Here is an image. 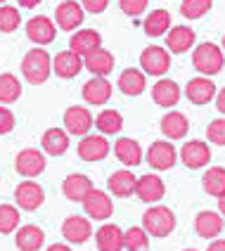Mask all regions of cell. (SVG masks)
I'll return each mask as SVG.
<instances>
[{"label":"cell","instance_id":"1","mask_svg":"<svg viewBox=\"0 0 225 251\" xmlns=\"http://www.w3.org/2000/svg\"><path fill=\"white\" fill-rule=\"evenodd\" d=\"M50 74H52V57L48 55V50L33 48V50H28L24 55V59H22V76L31 85L45 83L50 78Z\"/></svg>","mask_w":225,"mask_h":251},{"label":"cell","instance_id":"2","mask_svg":"<svg viewBox=\"0 0 225 251\" xmlns=\"http://www.w3.org/2000/svg\"><path fill=\"white\" fill-rule=\"evenodd\" d=\"M142 227L150 237H169L175 230V213L164 204H154V206H150L145 211Z\"/></svg>","mask_w":225,"mask_h":251},{"label":"cell","instance_id":"3","mask_svg":"<svg viewBox=\"0 0 225 251\" xmlns=\"http://www.w3.org/2000/svg\"><path fill=\"white\" fill-rule=\"evenodd\" d=\"M192 64L201 76H216L225 64V52L216 43H201L192 52Z\"/></svg>","mask_w":225,"mask_h":251},{"label":"cell","instance_id":"4","mask_svg":"<svg viewBox=\"0 0 225 251\" xmlns=\"http://www.w3.org/2000/svg\"><path fill=\"white\" fill-rule=\"evenodd\" d=\"M81 204H83L88 218H93V221H107V218H112V213H114L112 197L107 195V192H102V190H98V187H93L83 197Z\"/></svg>","mask_w":225,"mask_h":251},{"label":"cell","instance_id":"5","mask_svg":"<svg viewBox=\"0 0 225 251\" xmlns=\"http://www.w3.org/2000/svg\"><path fill=\"white\" fill-rule=\"evenodd\" d=\"M26 36L31 43H36L38 48H43V45H50V43L55 41L57 26L50 17L38 14V17H31L26 22Z\"/></svg>","mask_w":225,"mask_h":251},{"label":"cell","instance_id":"6","mask_svg":"<svg viewBox=\"0 0 225 251\" xmlns=\"http://www.w3.org/2000/svg\"><path fill=\"white\" fill-rule=\"evenodd\" d=\"M95 126V119L88 107H69L64 112V130L69 135H76V138H83L90 133V128Z\"/></svg>","mask_w":225,"mask_h":251},{"label":"cell","instance_id":"7","mask_svg":"<svg viewBox=\"0 0 225 251\" xmlns=\"http://www.w3.org/2000/svg\"><path fill=\"white\" fill-rule=\"evenodd\" d=\"M14 201H17V209L22 211H36L43 206V201H45V192H43V187L38 182L33 180H24L17 185V190H14Z\"/></svg>","mask_w":225,"mask_h":251},{"label":"cell","instance_id":"8","mask_svg":"<svg viewBox=\"0 0 225 251\" xmlns=\"http://www.w3.org/2000/svg\"><path fill=\"white\" fill-rule=\"evenodd\" d=\"M85 10L76 2V0H64L59 2L55 10V26H59L62 31H76L83 24Z\"/></svg>","mask_w":225,"mask_h":251},{"label":"cell","instance_id":"9","mask_svg":"<svg viewBox=\"0 0 225 251\" xmlns=\"http://www.w3.org/2000/svg\"><path fill=\"white\" fill-rule=\"evenodd\" d=\"M145 159H147V164L154 168V171H169V168H173V164H175L178 152H175V147H173L171 142H166V140H156V142L150 145Z\"/></svg>","mask_w":225,"mask_h":251},{"label":"cell","instance_id":"10","mask_svg":"<svg viewBox=\"0 0 225 251\" xmlns=\"http://www.w3.org/2000/svg\"><path fill=\"white\" fill-rule=\"evenodd\" d=\"M140 67L145 69V74H150V76H164L171 67L169 50H164V48H159V45L145 48L140 55Z\"/></svg>","mask_w":225,"mask_h":251},{"label":"cell","instance_id":"11","mask_svg":"<svg viewBox=\"0 0 225 251\" xmlns=\"http://www.w3.org/2000/svg\"><path fill=\"white\" fill-rule=\"evenodd\" d=\"M14 168L24 178H36V176H41L45 171V154L41 150H33V147L22 150L17 154V159H14Z\"/></svg>","mask_w":225,"mask_h":251},{"label":"cell","instance_id":"12","mask_svg":"<svg viewBox=\"0 0 225 251\" xmlns=\"http://www.w3.org/2000/svg\"><path fill=\"white\" fill-rule=\"evenodd\" d=\"M112 152V145H109V140L104 138V135H83V140L78 142V156L83 159V161H102L107 154Z\"/></svg>","mask_w":225,"mask_h":251},{"label":"cell","instance_id":"13","mask_svg":"<svg viewBox=\"0 0 225 251\" xmlns=\"http://www.w3.org/2000/svg\"><path fill=\"white\" fill-rule=\"evenodd\" d=\"M135 195L140 197V201L145 204H156V201H161L164 195H166V185L164 180L154 176V173H145L138 178V187H135Z\"/></svg>","mask_w":225,"mask_h":251},{"label":"cell","instance_id":"14","mask_svg":"<svg viewBox=\"0 0 225 251\" xmlns=\"http://www.w3.org/2000/svg\"><path fill=\"white\" fill-rule=\"evenodd\" d=\"M62 237L69 244H83V242L93 237V225L83 216H69L62 223Z\"/></svg>","mask_w":225,"mask_h":251},{"label":"cell","instance_id":"15","mask_svg":"<svg viewBox=\"0 0 225 251\" xmlns=\"http://www.w3.org/2000/svg\"><path fill=\"white\" fill-rule=\"evenodd\" d=\"M180 159H183L185 166L192 168V171H195V168H204L211 161V147H209L206 142H201V140H192V142L183 145Z\"/></svg>","mask_w":225,"mask_h":251},{"label":"cell","instance_id":"16","mask_svg":"<svg viewBox=\"0 0 225 251\" xmlns=\"http://www.w3.org/2000/svg\"><path fill=\"white\" fill-rule=\"evenodd\" d=\"M225 227L223 216L218 211H199L197 218H195V230H197L199 237L204 239H216Z\"/></svg>","mask_w":225,"mask_h":251},{"label":"cell","instance_id":"17","mask_svg":"<svg viewBox=\"0 0 225 251\" xmlns=\"http://www.w3.org/2000/svg\"><path fill=\"white\" fill-rule=\"evenodd\" d=\"M112 90H114V85L107 81V76H93V78L83 85V100L88 104L100 107V104H107V102H109Z\"/></svg>","mask_w":225,"mask_h":251},{"label":"cell","instance_id":"18","mask_svg":"<svg viewBox=\"0 0 225 251\" xmlns=\"http://www.w3.org/2000/svg\"><path fill=\"white\" fill-rule=\"evenodd\" d=\"M102 48V36H100L95 28H83V31H74L69 38V50L76 55H90L93 50Z\"/></svg>","mask_w":225,"mask_h":251},{"label":"cell","instance_id":"19","mask_svg":"<svg viewBox=\"0 0 225 251\" xmlns=\"http://www.w3.org/2000/svg\"><path fill=\"white\" fill-rule=\"evenodd\" d=\"M78 71H83V57L64 50V52H57L52 57V74H57L59 78H74L78 76Z\"/></svg>","mask_w":225,"mask_h":251},{"label":"cell","instance_id":"20","mask_svg":"<svg viewBox=\"0 0 225 251\" xmlns=\"http://www.w3.org/2000/svg\"><path fill=\"white\" fill-rule=\"evenodd\" d=\"M185 95L192 104H209L216 98V83L206 76H197L185 85Z\"/></svg>","mask_w":225,"mask_h":251},{"label":"cell","instance_id":"21","mask_svg":"<svg viewBox=\"0 0 225 251\" xmlns=\"http://www.w3.org/2000/svg\"><path fill=\"white\" fill-rule=\"evenodd\" d=\"M98 251H124V230L114 223H104L95 232Z\"/></svg>","mask_w":225,"mask_h":251},{"label":"cell","instance_id":"22","mask_svg":"<svg viewBox=\"0 0 225 251\" xmlns=\"http://www.w3.org/2000/svg\"><path fill=\"white\" fill-rule=\"evenodd\" d=\"M14 244L19 251H38L45 244V232L38 225H22L14 232Z\"/></svg>","mask_w":225,"mask_h":251},{"label":"cell","instance_id":"23","mask_svg":"<svg viewBox=\"0 0 225 251\" xmlns=\"http://www.w3.org/2000/svg\"><path fill=\"white\" fill-rule=\"evenodd\" d=\"M83 69H88L93 76H109L114 71V55L104 48H98L83 57Z\"/></svg>","mask_w":225,"mask_h":251},{"label":"cell","instance_id":"24","mask_svg":"<svg viewBox=\"0 0 225 251\" xmlns=\"http://www.w3.org/2000/svg\"><path fill=\"white\" fill-rule=\"evenodd\" d=\"M93 190V180L83 173H71L62 182V192L69 201H83V197Z\"/></svg>","mask_w":225,"mask_h":251},{"label":"cell","instance_id":"25","mask_svg":"<svg viewBox=\"0 0 225 251\" xmlns=\"http://www.w3.org/2000/svg\"><path fill=\"white\" fill-rule=\"evenodd\" d=\"M107 187H109V192H112L114 197H121V199H124V197L135 195L138 178H135L128 168H124V171H116V173H112V176H109Z\"/></svg>","mask_w":225,"mask_h":251},{"label":"cell","instance_id":"26","mask_svg":"<svg viewBox=\"0 0 225 251\" xmlns=\"http://www.w3.org/2000/svg\"><path fill=\"white\" fill-rule=\"evenodd\" d=\"M43 152L50 154V156H62V154L69 150V133L62 130V128H48L43 133Z\"/></svg>","mask_w":225,"mask_h":251},{"label":"cell","instance_id":"27","mask_svg":"<svg viewBox=\"0 0 225 251\" xmlns=\"http://www.w3.org/2000/svg\"><path fill=\"white\" fill-rule=\"evenodd\" d=\"M190 130V121L183 112H169L164 119H161V133L169 140H183Z\"/></svg>","mask_w":225,"mask_h":251},{"label":"cell","instance_id":"28","mask_svg":"<svg viewBox=\"0 0 225 251\" xmlns=\"http://www.w3.org/2000/svg\"><path fill=\"white\" fill-rule=\"evenodd\" d=\"M152 100H154L159 107H175L178 100H180V88L171 78H161L152 88Z\"/></svg>","mask_w":225,"mask_h":251},{"label":"cell","instance_id":"29","mask_svg":"<svg viewBox=\"0 0 225 251\" xmlns=\"http://www.w3.org/2000/svg\"><path fill=\"white\" fill-rule=\"evenodd\" d=\"M195 41H197L195 31L187 26H173V28H169V33H166V45H169V50H173L175 55L187 52V50L195 45Z\"/></svg>","mask_w":225,"mask_h":251},{"label":"cell","instance_id":"30","mask_svg":"<svg viewBox=\"0 0 225 251\" xmlns=\"http://www.w3.org/2000/svg\"><path fill=\"white\" fill-rule=\"evenodd\" d=\"M114 154H116V159L124 164V166H138L142 161V150H140V145L135 142V140H130V138H119L116 140V145H114Z\"/></svg>","mask_w":225,"mask_h":251},{"label":"cell","instance_id":"31","mask_svg":"<svg viewBox=\"0 0 225 251\" xmlns=\"http://www.w3.org/2000/svg\"><path fill=\"white\" fill-rule=\"evenodd\" d=\"M147 88V81H145V74L138 69H124L121 76H119V90L128 95V98H135V95H142Z\"/></svg>","mask_w":225,"mask_h":251},{"label":"cell","instance_id":"32","mask_svg":"<svg viewBox=\"0 0 225 251\" xmlns=\"http://www.w3.org/2000/svg\"><path fill=\"white\" fill-rule=\"evenodd\" d=\"M142 28H145V33L147 36H164V33H169L171 28V14L166 10H154V12H150L145 17V22H142Z\"/></svg>","mask_w":225,"mask_h":251},{"label":"cell","instance_id":"33","mask_svg":"<svg viewBox=\"0 0 225 251\" xmlns=\"http://www.w3.org/2000/svg\"><path fill=\"white\" fill-rule=\"evenodd\" d=\"M95 128L102 135H116L124 128V116L116 109H102L98 114V119H95Z\"/></svg>","mask_w":225,"mask_h":251},{"label":"cell","instance_id":"34","mask_svg":"<svg viewBox=\"0 0 225 251\" xmlns=\"http://www.w3.org/2000/svg\"><path fill=\"white\" fill-rule=\"evenodd\" d=\"M201 185H204V192L211 197H223L225 195V168L223 166H211L204 178H201Z\"/></svg>","mask_w":225,"mask_h":251},{"label":"cell","instance_id":"35","mask_svg":"<svg viewBox=\"0 0 225 251\" xmlns=\"http://www.w3.org/2000/svg\"><path fill=\"white\" fill-rule=\"evenodd\" d=\"M22 98V83L14 74H0V104H12Z\"/></svg>","mask_w":225,"mask_h":251},{"label":"cell","instance_id":"36","mask_svg":"<svg viewBox=\"0 0 225 251\" xmlns=\"http://www.w3.org/2000/svg\"><path fill=\"white\" fill-rule=\"evenodd\" d=\"M124 249L126 251H147L150 249V235L145 227H128L124 232Z\"/></svg>","mask_w":225,"mask_h":251},{"label":"cell","instance_id":"37","mask_svg":"<svg viewBox=\"0 0 225 251\" xmlns=\"http://www.w3.org/2000/svg\"><path fill=\"white\" fill-rule=\"evenodd\" d=\"M19 227V209L12 204H0V235L17 232Z\"/></svg>","mask_w":225,"mask_h":251},{"label":"cell","instance_id":"38","mask_svg":"<svg viewBox=\"0 0 225 251\" xmlns=\"http://www.w3.org/2000/svg\"><path fill=\"white\" fill-rule=\"evenodd\" d=\"M213 0H183L180 2V12L185 19H199L206 12H211Z\"/></svg>","mask_w":225,"mask_h":251},{"label":"cell","instance_id":"39","mask_svg":"<svg viewBox=\"0 0 225 251\" xmlns=\"http://www.w3.org/2000/svg\"><path fill=\"white\" fill-rule=\"evenodd\" d=\"M22 24V14L12 5H0V31L2 33H12Z\"/></svg>","mask_w":225,"mask_h":251},{"label":"cell","instance_id":"40","mask_svg":"<svg viewBox=\"0 0 225 251\" xmlns=\"http://www.w3.org/2000/svg\"><path fill=\"white\" fill-rule=\"evenodd\" d=\"M206 138L213 145H221L225 147V119H213L209 128H206Z\"/></svg>","mask_w":225,"mask_h":251},{"label":"cell","instance_id":"41","mask_svg":"<svg viewBox=\"0 0 225 251\" xmlns=\"http://www.w3.org/2000/svg\"><path fill=\"white\" fill-rule=\"evenodd\" d=\"M147 5H150V0H119V7H121V12H126L128 17H138L147 10Z\"/></svg>","mask_w":225,"mask_h":251},{"label":"cell","instance_id":"42","mask_svg":"<svg viewBox=\"0 0 225 251\" xmlns=\"http://www.w3.org/2000/svg\"><path fill=\"white\" fill-rule=\"evenodd\" d=\"M12 128H14V114L7 107H0V135L12 133Z\"/></svg>","mask_w":225,"mask_h":251},{"label":"cell","instance_id":"43","mask_svg":"<svg viewBox=\"0 0 225 251\" xmlns=\"http://www.w3.org/2000/svg\"><path fill=\"white\" fill-rule=\"evenodd\" d=\"M107 5H109V0H81V7H83L85 12H93V14L104 12Z\"/></svg>","mask_w":225,"mask_h":251},{"label":"cell","instance_id":"44","mask_svg":"<svg viewBox=\"0 0 225 251\" xmlns=\"http://www.w3.org/2000/svg\"><path fill=\"white\" fill-rule=\"evenodd\" d=\"M216 109H218V112L225 116V88L221 90V93H218V95H216Z\"/></svg>","mask_w":225,"mask_h":251},{"label":"cell","instance_id":"45","mask_svg":"<svg viewBox=\"0 0 225 251\" xmlns=\"http://www.w3.org/2000/svg\"><path fill=\"white\" fill-rule=\"evenodd\" d=\"M206 251H225V239H213Z\"/></svg>","mask_w":225,"mask_h":251},{"label":"cell","instance_id":"46","mask_svg":"<svg viewBox=\"0 0 225 251\" xmlns=\"http://www.w3.org/2000/svg\"><path fill=\"white\" fill-rule=\"evenodd\" d=\"M45 251H71L69 244H64V242H57V244H50Z\"/></svg>","mask_w":225,"mask_h":251},{"label":"cell","instance_id":"47","mask_svg":"<svg viewBox=\"0 0 225 251\" xmlns=\"http://www.w3.org/2000/svg\"><path fill=\"white\" fill-rule=\"evenodd\" d=\"M17 2H19L22 7H26V10H33V7H36L41 0H17Z\"/></svg>","mask_w":225,"mask_h":251},{"label":"cell","instance_id":"48","mask_svg":"<svg viewBox=\"0 0 225 251\" xmlns=\"http://www.w3.org/2000/svg\"><path fill=\"white\" fill-rule=\"evenodd\" d=\"M218 213L225 218V195L223 197H218Z\"/></svg>","mask_w":225,"mask_h":251},{"label":"cell","instance_id":"49","mask_svg":"<svg viewBox=\"0 0 225 251\" xmlns=\"http://www.w3.org/2000/svg\"><path fill=\"white\" fill-rule=\"evenodd\" d=\"M221 50H223V52H225V36H223V43H221Z\"/></svg>","mask_w":225,"mask_h":251},{"label":"cell","instance_id":"50","mask_svg":"<svg viewBox=\"0 0 225 251\" xmlns=\"http://www.w3.org/2000/svg\"><path fill=\"white\" fill-rule=\"evenodd\" d=\"M5 2H7V0H0V5H5Z\"/></svg>","mask_w":225,"mask_h":251},{"label":"cell","instance_id":"51","mask_svg":"<svg viewBox=\"0 0 225 251\" xmlns=\"http://www.w3.org/2000/svg\"><path fill=\"white\" fill-rule=\"evenodd\" d=\"M185 251H197V249H185Z\"/></svg>","mask_w":225,"mask_h":251}]
</instances>
